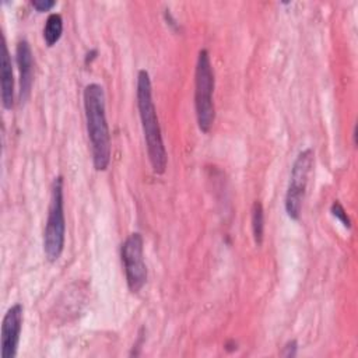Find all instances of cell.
<instances>
[{
    "label": "cell",
    "instance_id": "1",
    "mask_svg": "<svg viewBox=\"0 0 358 358\" xmlns=\"http://www.w3.org/2000/svg\"><path fill=\"white\" fill-rule=\"evenodd\" d=\"M151 80L147 70H140L137 74V108L141 120V127L144 133V140L147 145L148 159L152 171L158 175L164 173L168 164L166 150L162 140V133L157 116V109L152 101Z\"/></svg>",
    "mask_w": 358,
    "mask_h": 358
},
{
    "label": "cell",
    "instance_id": "2",
    "mask_svg": "<svg viewBox=\"0 0 358 358\" xmlns=\"http://www.w3.org/2000/svg\"><path fill=\"white\" fill-rule=\"evenodd\" d=\"M84 110L94 168L106 171L110 162V133L105 113V92L99 84L92 83L84 88Z\"/></svg>",
    "mask_w": 358,
    "mask_h": 358
},
{
    "label": "cell",
    "instance_id": "3",
    "mask_svg": "<svg viewBox=\"0 0 358 358\" xmlns=\"http://www.w3.org/2000/svg\"><path fill=\"white\" fill-rule=\"evenodd\" d=\"M214 94V73L210 60V55L206 49H201L197 56L194 71V109L199 129L203 133H208L214 119L215 108L213 101Z\"/></svg>",
    "mask_w": 358,
    "mask_h": 358
},
{
    "label": "cell",
    "instance_id": "4",
    "mask_svg": "<svg viewBox=\"0 0 358 358\" xmlns=\"http://www.w3.org/2000/svg\"><path fill=\"white\" fill-rule=\"evenodd\" d=\"M63 176L55 178L52 183L48 220L43 232V252L49 262H56L64 249L66 220H64V192Z\"/></svg>",
    "mask_w": 358,
    "mask_h": 358
},
{
    "label": "cell",
    "instance_id": "5",
    "mask_svg": "<svg viewBox=\"0 0 358 358\" xmlns=\"http://www.w3.org/2000/svg\"><path fill=\"white\" fill-rule=\"evenodd\" d=\"M312 165H313V150L312 148L302 150L296 155V158L292 164L289 183H288L285 200H284L285 213L291 220H299V217H301L302 203L305 199Z\"/></svg>",
    "mask_w": 358,
    "mask_h": 358
},
{
    "label": "cell",
    "instance_id": "6",
    "mask_svg": "<svg viewBox=\"0 0 358 358\" xmlns=\"http://www.w3.org/2000/svg\"><path fill=\"white\" fill-rule=\"evenodd\" d=\"M120 257L124 267L127 287L133 294H137L147 281L144 241L140 232H133L124 239L120 248Z\"/></svg>",
    "mask_w": 358,
    "mask_h": 358
},
{
    "label": "cell",
    "instance_id": "7",
    "mask_svg": "<svg viewBox=\"0 0 358 358\" xmlns=\"http://www.w3.org/2000/svg\"><path fill=\"white\" fill-rule=\"evenodd\" d=\"M22 305L14 303L4 315L1 323V358H14L22 327Z\"/></svg>",
    "mask_w": 358,
    "mask_h": 358
},
{
    "label": "cell",
    "instance_id": "8",
    "mask_svg": "<svg viewBox=\"0 0 358 358\" xmlns=\"http://www.w3.org/2000/svg\"><path fill=\"white\" fill-rule=\"evenodd\" d=\"M15 60L20 71V101L25 102L29 98L34 83V56L29 43L22 39L15 48Z\"/></svg>",
    "mask_w": 358,
    "mask_h": 358
},
{
    "label": "cell",
    "instance_id": "9",
    "mask_svg": "<svg viewBox=\"0 0 358 358\" xmlns=\"http://www.w3.org/2000/svg\"><path fill=\"white\" fill-rule=\"evenodd\" d=\"M1 60H0V76H1V102L4 109H11L14 106V77H13V64L11 57L7 49V45L3 39L1 46Z\"/></svg>",
    "mask_w": 358,
    "mask_h": 358
},
{
    "label": "cell",
    "instance_id": "10",
    "mask_svg": "<svg viewBox=\"0 0 358 358\" xmlns=\"http://www.w3.org/2000/svg\"><path fill=\"white\" fill-rule=\"evenodd\" d=\"M63 32V20L62 15L57 13H52L49 14V17L46 18L45 27H43V39L45 43L50 48L53 45H56L62 36Z\"/></svg>",
    "mask_w": 358,
    "mask_h": 358
},
{
    "label": "cell",
    "instance_id": "11",
    "mask_svg": "<svg viewBox=\"0 0 358 358\" xmlns=\"http://www.w3.org/2000/svg\"><path fill=\"white\" fill-rule=\"evenodd\" d=\"M252 231L256 245L260 246L264 236V210L259 200H256L252 206Z\"/></svg>",
    "mask_w": 358,
    "mask_h": 358
},
{
    "label": "cell",
    "instance_id": "12",
    "mask_svg": "<svg viewBox=\"0 0 358 358\" xmlns=\"http://www.w3.org/2000/svg\"><path fill=\"white\" fill-rule=\"evenodd\" d=\"M330 213H331V215L336 217L345 228H348V229L351 228V221H350V218H348V215H347V213H345L343 204H341L338 200H336V201L331 204Z\"/></svg>",
    "mask_w": 358,
    "mask_h": 358
},
{
    "label": "cell",
    "instance_id": "13",
    "mask_svg": "<svg viewBox=\"0 0 358 358\" xmlns=\"http://www.w3.org/2000/svg\"><path fill=\"white\" fill-rule=\"evenodd\" d=\"M31 4L36 11L43 13V11H49L52 7H55L56 1H53V0H32Z\"/></svg>",
    "mask_w": 358,
    "mask_h": 358
},
{
    "label": "cell",
    "instance_id": "14",
    "mask_svg": "<svg viewBox=\"0 0 358 358\" xmlns=\"http://www.w3.org/2000/svg\"><path fill=\"white\" fill-rule=\"evenodd\" d=\"M296 350H298V343L296 340H289L284 347H282V351H281V355L282 357H295L296 354Z\"/></svg>",
    "mask_w": 358,
    "mask_h": 358
},
{
    "label": "cell",
    "instance_id": "15",
    "mask_svg": "<svg viewBox=\"0 0 358 358\" xmlns=\"http://www.w3.org/2000/svg\"><path fill=\"white\" fill-rule=\"evenodd\" d=\"M96 53H98V52H96V50H95V49H94V50H91V52H90V53H88V55H87V57H85V63H88V62H91V60H92V59H94V57H95V56H96Z\"/></svg>",
    "mask_w": 358,
    "mask_h": 358
}]
</instances>
